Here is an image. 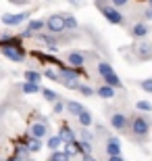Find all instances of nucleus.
<instances>
[{"instance_id":"22","label":"nucleus","mask_w":152,"mask_h":161,"mask_svg":"<svg viewBox=\"0 0 152 161\" xmlns=\"http://www.w3.org/2000/svg\"><path fill=\"white\" fill-rule=\"evenodd\" d=\"M94 134H96V138H100V140H104V138H108L113 134L108 128H106L104 124H94Z\"/></svg>"},{"instance_id":"11","label":"nucleus","mask_w":152,"mask_h":161,"mask_svg":"<svg viewBox=\"0 0 152 161\" xmlns=\"http://www.w3.org/2000/svg\"><path fill=\"white\" fill-rule=\"evenodd\" d=\"M96 96L102 98V101H113L117 96V88H113L108 84H100L98 88H96Z\"/></svg>"},{"instance_id":"13","label":"nucleus","mask_w":152,"mask_h":161,"mask_svg":"<svg viewBox=\"0 0 152 161\" xmlns=\"http://www.w3.org/2000/svg\"><path fill=\"white\" fill-rule=\"evenodd\" d=\"M75 119H77V124H79V125H86V128H90V125H94L92 111H90V109H86V107H83L81 111H79V115H77Z\"/></svg>"},{"instance_id":"16","label":"nucleus","mask_w":152,"mask_h":161,"mask_svg":"<svg viewBox=\"0 0 152 161\" xmlns=\"http://www.w3.org/2000/svg\"><path fill=\"white\" fill-rule=\"evenodd\" d=\"M77 138L79 140H88V142H96V134L86 125H77Z\"/></svg>"},{"instance_id":"34","label":"nucleus","mask_w":152,"mask_h":161,"mask_svg":"<svg viewBox=\"0 0 152 161\" xmlns=\"http://www.w3.org/2000/svg\"><path fill=\"white\" fill-rule=\"evenodd\" d=\"M135 2H148V0H135Z\"/></svg>"},{"instance_id":"19","label":"nucleus","mask_w":152,"mask_h":161,"mask_svg":"<svg viewBox=\"0 0 152 161\" xmlns=\"http://www.w3.org/2000/svg\"><path fill=\"white\" fill-rule=\"evenodd\" d=\"M81 109H83V105H81L79 101H67V107H65V111H67V115H69V117H77Z\"/></svg>"},{"instance_id":"25","label":"nucleus","mask_w":152,"mask_h":161,"mask_svg":"<svg viewBox=\"0 0 152 161\" xmlns=\"http://www.w3.org/2000/svg\"><path fill=\"white\" fill-rule=\"evenodd\" d=\"M77 92L81 96H94L96 94V88H92L90 84H79V86H77Z\"/></svg>"},{"instance_id":"17","label":"nucleus","mask_w":152,"mask_h":161,"mask_svg":"<svg viewBox=\"0 0 152 161\" xmlns=\"http://www.w3.org/2000/svg\"><path fill=\"white\" fill-rule=\"evenodd\" d=\"M63 19H65V30H67V31L79 30V23H77V19H75L73 13H63Z\"/></svg>"},{"instance_id":"27","label":"nucleus","mask_w":152,"mask_h":161,"mask_svg":"<svg viewBox=\"0 0 152 161\" xmlns=\"http://www.w3.org/2000/svg\"><path fill=\"white\" fill-rule=\"evenodd\" d=\"M44 78H48V80H52V82H59L60 84V75H59V69L54 71V69H44Z\"/></svg>"},{"instance_id":"3","label":"nucleus","mask_w":152,"mask_h":161,"mask_svg":"<svg viewBox=\"0 0 152 161\" xmlns=\"http://www.w3.org/2000/svg\"><path fill=\"white\" fill-rule=\"evenodd\" d=\"M121 53H131V57H127V59L129 61H135V63H146V61H152V40H148V38L134 40L131 46H123Z\"/></svg>"},{"instance_id":"10","label":"nucleus","mask_w":152,"mask_h":161,"mask_svg":"<svg viewBox=\"0 0 152 161\" xmlns=\"http://www.w3.org/2000/svg\"><path fill=\"white\" fill-rule=\"evenodd\" d=\"M29 134H31V136H35V138H42V140H44L46 136H50V134H52V132H50V124H48V121L35 119L34 124L29 125Z\"/></svg>"},{"instance_id":"7","label":"nucleus","mask_w":152,"mask_h":161,"mask_svg":"<svg viewBox=\"0 0 152 161\" xmlns=\"http://www.w3.org/2000/svg\"><path fill=\"white\" fill-rule=\"evenodd\" d=\"M27 19H29V13H4L0 21L8 27H19V25L27 23Z\"/></svg>"},{"instance_id":"4","label":"nucleus","mask_w":152,"mask_h":161,"mask_svg":"<svg viewBox=\"0 0 152 161\" xmlns=\"http://www.w3.org/2000/svg\"><path fill=\"white\" fill-rule=\"evenodd\" d=\"M108 124L117 134H129V113L121 111V109H108Z\"/></svg>"},{"instance_id":"28","label":"nucleus","mask_w":152,"mask_h":161,"mask_svg":"<svg viewBox=\"0 0 152 161\" xmlns=\"http://www.w3.org/2000/svg\"><path fill=\"white\" fill-rule=\"evenodd\" d=\"M138 86H140L144 92H148V94H152V78H146V80H140L138 82Z\"/></svg>"},{"instance_id":"30","label":"nucleus","mask_w":152,"mask_h":161,"mask_svg":"<svg viewBox=\"0 0 152 161\" xmlns=\"http://www.w3.org/2000/svg\"><path fill=\"white\" fill-rule=\"evenodd\" d=\"M111 2H113L115 6H119V8H123V11H125V8H127V6L131 4L134 0H111Z\"/></svg>"},{"instance_id":"21","label":"nucleus","mask_w":152,"mask_h":161,"mask_svg":"<svg viewBox=\"0 0 152 161\" xmlns=\"http://www.w3.org/2000/svg\"><path fill=\"white\" fill-rule=\"evenodd\" d=\"M63 138L59 136V134H50V136H46V147L50 151H54V149H60V147H63Z\"/></svg>"},{"instance_id":"29","label":"nucleus","mask_w":152,"mask_h":161,"mask_svg":"<svg viewBox=\"0 0 152 161\" xmlns=\"http://www.w3.org/2000/svg\"><path fill=\"white\" fill-rule=\"evenodd\" d=\"M135 109H138V111H146V113H150V111H152V103L138 101V103H135Z\"/></svg>"},{"instance_id":"8","label":"nucleus","mask_w":152,"mask_h":161,"mask_svg":"<svg viewBox=\"0 0 152 161\" xmlns=\"http://www.w3.org/2000/svg\"><path fill=\"white\" fill-rule=\"evenodd\" d=\"M42 30H46V21L44 19H27V27L21 31V38H34Z\"/></svg>"},{"instance_id":"5","label":"nucleus","mask_w":152,"mask_h":161,"mask_svg":"<svg viewBox=\"0 0 152 161\" xmlns=\"http://www.w3.org/2000/svg\"><path fill=\"white\" fill-rule=\"evenodd\" d=\"M125 31H127V34L134 38V40H140V38H148V34H150V27H148V21L134 19V21H129V23H127Z\"/></svg>"},{"instance_id":"24","label":"nucleus","mask_w":152,"mask_h":161,"mask_svg":"<svg viewBox=\"0 0 152 161\" xmlns=\"http://www.w3.org/2000/svg\"><path fill=\"white\" fill-rule=\"evenodd\" d=\"M42 96H44V101L50 103V105H52L54 101H59V98H60L59 92H54V90H50V88H42Z\"/></svg>"},{"instance_id":"33","label":"nucleus","mask_w":152,"mask_h":161,"mask_svg":"<svg viewBox=\"0 0 152 161\" xmlns=\"http://www.w3.org/2000/svg\"><path fill=\"white\" fill-rule=\"evenodd\" d=\"M2 78H4V71H2V69H0V80H2Z\"/></svg>"},{"instance_id":"9","label":"nucleus","mask_w":152,"mask_h":161,"mask_svg":"<svg viewBox=\"0 0 152 161\" xmlns=\"http://www.w3.org/2000/svg\"><path fill=\"white\" fill-rule=\"evenodd\" d=\"M102 149H104L106 157L119 155V153H121V140H119V136L111 134L108 138H104V140H102Z\"/></svg>"},{"instance_id":"31","label":"nucleus","mask_w":152,"mask_h":161,"mask_svg":"<svg viewBox=\"0 0 152 161\" xmlns=\"http://www.w3.org/2000/svg\"><path fill=\"white\" fill-rule=\"evenodd\" d=\"M67 2H69L73 8H83V6H86V0H67Z\"/></svg>"},{"instance_id":"20","label":"nucleus","mask_w":152,"mask_h":161,"mask_svg":"<svg viewBox=\"0 0 152 161\" xmlns=\"http://www.w3.org/2000/svg\"><path fill=\"white\" fill-rule=\"evenodd\" d=\"M23 78L27 80V82H38L40 84L42 82V78H44V73L35 67V69H25V73H23Z\"/></svg>"},{"instance_id":"18","label":"nucleus","mask_w":152,"mask_h":161,"mask_svg":"<svg viewBox=\"0 0 152 161\" xmlns=\"http://www.w3.org/2000/svg\"><path fill=\"white\" fill-rule=\"evenodd\" d=\"M21 92H23V94H38V92H42V86L38 82H27V80H25V82L21 84Z\"/></svg>"},{"instance_id":"1","label":"nucleus","mask_w":152,"mask_h":161,"mask_svg":"<svg viewBox=\"0 0 152 161\" xmlns=\"http://www.w3.org/2000/svg\"><path fill=\"white\" fill-rule=\"evenodd\" d=\"M150 130H152V117L146 111H138L129 113V136L135 144H146L150 138Z\"/></svg>"},{"instance_id":"26","label":"nucleus","mask_w":152,"mask_h":161,"mask_svg":"<svg viewBox=\"0 0 152 161\" xmlns=\"http://www.w3.org/2000/svg\"><path fill=\"white\" fill-rule=\"evenodd\" d=\"M65 107H67V101H65V98L54 101V103H52V113H54V115H60V113L65 111Z\"/></svg>"},{"instance_id":"14","label":"nucleus","mask_w":152,"mask_h":161,"mask_svg":"<svg viewBox=\"0 0 152 161\" xmlns=\"http://www.w3.org/2000/svg\"><path fill=\"white\" fill-rule=\"evenodd\" d=\"M59 136L63 138V142H73V140H75L77 138V132L73 130V128H71V125H60V130H59Z\"/></svg>"},{"instance_id":"35","label":"nucleus","mask_w":152,"mask_h":161,"mask_svg":"<svg viewBox=\"0 0 152 161\" xmlns=\"http://www.w3.org/2000/svg\"><path fill=\"white\" fill-rule=\"evenodd\" d=\"M46 2H54V0H46Z\"/></svg>"},{"instance_id":"15","label":"nucleus","mask_w":152,"mask_h":161,"mask_svg":"<svg viewBox=\"0 0 152 161\" xmlns=\"http://www.w3.org/2000/svg\"><path fill=\"white\" fill-rule=\"evenodd\" d=\"M25 144H27V149H29V153L34 155V153H40L42 147H44V142H42V138H35V136H27L25 138Z\"/></svg>"},{"instance_id":"23","label":"nucleus","mask_w":152,"mask_h":161,"mask_svg":"<svg viewBox=\"0 0 152 161\" xmlns=\"http://www.w3.org/2000/svg\"><path fill=\"white\" fill-rule=\"evenodd\" d=\"M48 161H69V155L60 149H54L50 151V155H48Z\"/></svg>"},{"instance_id":"32","label":"nucleus","mask_w":152,"mask_h":161,"mask_svg":"<svg viewBox=\"0 0 152 161\" xmlns=\"http://www.w3.org/2000/svg\"><path fill=\"white\" fill-rule=\"evenodd\" d=\"M8 2H11V4H31V2H34V0H8Z\"/></svg>"},{"instance_id":"6","label":"nucleus","mask_w":152,"mask_h":161,"mask_svg":"<svg viewBox=\"0 0 152 161\" xmlns=\"http://www.w3.org/2000/svg\"><path fill=\"white\" fill-rule=\"evenodd\" d=\"M44 21H46V31H52V34H60V31H67V30H65L63 13H52V15H48Z\"/></svg>"},{"instance_id":"12","label":"nucleus","mask_w":152,"mask_h":161,"mask_svg":"<svg viewBox=\"0 0 152 161\" xmlns=\"http://www.w3.org/2000/svg\"><path fill=\"white\" fill-rule=\"evenodd\" d=\"M98 82H100V84H108V86H113V88H123L121 78H119V75H117L115 71L104 73V75H100V78H98Z\"/></svg>"},{"instance_id":"2","label":"nucleus","mask_w":152,"mask_h":161,"mask_svg":"<svg viewBox=\"0 0 152 161\" xmlns=\"http://www.w3.org/2000/svg\"><path fill=\"white\" fill-rule=\"evenodd\" d=\"M94 6L102 13V17H104L108 23L119 25V27H123V30L127 27V23H129L127 13L123 11V8H119V6H115L111 0H94Z\"/></svg>"}]
</instances>
